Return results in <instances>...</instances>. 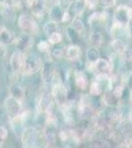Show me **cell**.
I'll list each match as a JSON object with an SVG mask.
<instances>
[{"label": "cell", "mask_w": 132, "mask_h": 148, "mask_svg": "<svg viewBox=\"0 0 132 148\" xmlns=\"http://www.w3.org/2000/svg\"><path fill=\"white\" fill-rule=\"evenodd\" d=\"M42 67V58L36 53H28L25 56V61L22 70L25 74H34Z\"/></svg>", "instance_id": "obj_1"}, {"label": "cell", "mask_w": 132, "mask_h": 148, "mask_svg": "<svg viewBox=\"0 0 132 148\" xmlns=\"http://www.w3.org/2000/svg\"><path fill=\"white\" fill-rule=\"evenodd\" d=\"M18 25L25 34L35 35L39 33V26H38L37 22L32 17L26 15V14H23V15L20 16Z\"/></svg>", "instance_id": "obj_2"}, {"label": "cell", "mask_w": 132, "mask_h": 148, "mask_svg": "<svg viewBox=\"0 0 132 148\" xmlns=\"http://www.w3.org/2000/svg\"><path fill=\"white\" fill-rule=\"evenodd\" d=\"M4 107H5V110L8 114V116L12 119L16 118V116H20L23 112V108H22V104H21L20 101L14 99L11 96H9L4 102Z\"/></svg>", "instance_id": "obj_3"}, {"label": "cell", "mask_w": 132, "mask_h": 148, "mask_svg": "<svg viewBox=\"0 0 132 148\" xmlns=\"http://www.w3.org/2000/svg\"><path fill=\"white\" fill-rule=\"evenodd\" d=\"M132 16V12L127 5H119L114 11V22L119 23L122 26L127 25Z\"/></svg>", "instance_id": "obj_4"}, {"label": "cell", "mask_w": 132, "mask_h": 148, "mask_svg": "<svg viewBox=\"0 0 132 148\" xmlns=\"http://www.w3.org/2000/svg\"><path fill=\"white\" fill-rule=\"evenodd\" d=\"M47 0H27L28 8L36 17H42L47 10Z\"/></svg>", "instance_id": "obj_5"}, {"label": "cell", "mask_w": 132, "mask_h": 148, "mask_svg": "<svg viewBox=\"0 0 132 148\" xmlns=\"http://www.w3.org/2000/svg\"><path fill=\"white\" fill-rule=\"evenodd\" d=\"M55 77V68L50 61L45 62L42 67V79L45 85H50Z\"/></svg>", "instance_id": "obj_6"}, {"label": "cell", "mask_w": 132, "mask_h": 148, "mask_svg": "<svg viewBox=\"0 0 132 148\" xmlns=\"http://www.w3.org/2000/svg\"><path fill=\"white\" fill-rule=\"evenodd\" d=\"M33 44H34V40H33V38L31 37V35L23 34L22 36L19 37L18 40H17L16 47L19 51L25 53V52L29 51L32 49Z\"/></svg>", "instance_id": "obj_7"}, {"label": "cell", "mask_w": 132, "mask_h": 148, "mask_svg": "<svg viewBox=\"0 0 132 148\" xmlns=\"http://www.w3.org/2000/svg\"><path fill=\"white\" fill-rule=\"evenodd\" d=\"M52 96L60 106H64L67 102V90L62 84H56L52 87Z\"/></svg>", "instance_id": "obj_8"}, {"label": "cell", "mask_w": 132, "mask_h": 148, "mask_svg": "<svg viewBox=\"0 0 132 148\" xmlns=\"http://www.w3.org/2000/svg\"><path fill=\"white\" fill-rule=\"evenodd\" d=\"M24 61H25V56L23 52L17 51L12 53L10 57V65L11 68L14 72H18V71L22 70L24 66Z\"/></svg>", "instance_id": "obj_9"}, {"label": "cell", "mask_w": 132, "mask_h": 148, "mask_svg": "<svg viewBox=\"0 0 132 148\" xmlns=\"http://www.w3.org/2000/svg\"><path fill=\"white\" fill-rule=\"evenodd\" d=\"M94 71H97L98 75H107L111 71V64L105 58H99L94 63Z\"/></svg>", "instance_id": "obj_10"}, {"label": "cell", "mask_w": 132, "mask_h": 148, "mask_svg": "<svg viewBox=\"0 0 132 148\" xmlns=\"http://www.w3.org/2000/svg\"><path fill=\"white\" fill-rule=\"evenodd\" d=\"M9 93H10V96L14 99L18 100V101L22 102L25 98V90L20 84H11L9 87Z\"/></svg>", "instance_id": "obj_11"}, {"label": "cell", "mask_w": 132, "mask_h": 148, "mask_svg": "<svg viewBox=\"0 0 132 148\" xmlns=\"http://www.w3.org/2000/svg\"><path fill=\"white\" fill-rule=\"evenodd\" d=\"M81 56V49L77 45H71L65 49V56L68 60H76Z\"/></svg>", "instance_id": "obj_12"}, {"label": "cell", "mask_w": 132, "mask_h": 148, "mask_svg": "<svg viewBox=\"0 0 132 148\" xmlns=\"http://www.w3.org/2000/svg\"><path fill=\"white\" fill-rule=\"evenodd\" d=\"M64 11L60 6H54L51 7L49 11V17L50 21H53V22L58 24L59 22L62 21V17H63Z\"/></svg>", "instance_id": "obj_13"}, {"label": "cell", "mask_w": 132, "mask_h": 148, "mask_svg": "<svg viewBox=\"0 0 132 148\" xmlns=\"http://www.w3.org/2000/svg\"><path fill=\"white\" fill-rule=\"evenodd\" d=\"M110 47H111L112 51L116 52V53L120 54V56H122V54L124 53V51H125L127 49L126 44L120 39H114L111 42V44H110Z\"/></svg>", "instance_id": "obj_14"}, {"label": "cell", "mask_w": 132, "mask_h": 148, "mask_svg": "<svg viewBox=\"0 0 132 148\" xmlns=\"http://www.w3.org/2000/svg\"><path fill=\"white\" fill-rule=\"evenodd\" d=\"M103 40H104V38H103L102 33L99 32V31H94L90 35V44L94 47L99 49L102 46Z\"/></svg>", "instance_id": "obj_15"}, {"label": "cell", "mask_w": 132, "mask_h": 148, "mask_svg": "<svg viewBox=\"0 0 132 148\" xmlns=\"http://www.w3.org/2000/svg\"><path fill=\"white\" fill-rule=\"evenodd\" d=\"M88 3H89L88 0H76L74 2V6H73L74 14L76 16H80L85 11V9L87 8Z\"/></svg>", "instance_id": "obj_16"}, {"label": "cell", "mask_w": 132, "mask_h": 148, "mask_svg": "<svg viewBox=\"0 0 132 148\" xmlns=\"http://www.w3.org/2000/svg\"><path fill=\"white\" fill-rule=\"evenodd\" d=\"M86 56H87L88 62H92V63H95L98 59L101 58L99 49H98L97 47H89V49H87Z\"/></svg>", "instance_id": "obj_17"}, {"label": "cell", "mask_w": 132, "mask_h": 148, "mask_svg": "<svg viewBox=\"0 0 132 148\" xmlns=\"http://www.w3.org/2000/svg\"><path fill=\"white\" fill-rule=\"evenodd\" d=\"M75 84L81 90H85L88 85V80L83 72H77L75 76Z\"/></svg>", "instance_id": "obj_18"}, {"label": "cell", "mask_w": 132, "mask_h": 148, "mask_svg": "<svg viewBox=\"0 0 132 148\" xmlns=\"http://www.w3.org/2000/svg\"><path fill=\"white\" fill-rule=\"evenodd\" d=\"M57 30H58V24L53 22V21H49V22H47L44 27V31L45 35H47V37H50L52 34L58 32Z\"/></svg>", "instance_id": "obj_19"}, {"label": "cell", "mask_w": 132, "mask_h": 148, "mask_svg": "<svg viewBox=\"0 0 132 148\" xmlns=\"http://www.w3.org/2000/svg\"><path fill=\"white\" fill-rule=\"evenodd\" d=\"M71 27L73 28L76 32H78L80 35H83L84 32H85V26H84L83 22L79 18L73 19V21H72V23H71Z\"/></svg>", "instance_id": "obj_20"}, {"label": "cell", "mask_w": 132, "mask_h": 148, "mask_svg": "<svg viewBox=\"0 0 132 148\" xmlns=\"http://www.w3.org/2000/svg\"><path fill=\"white\" fill-rule=\"evenodd\" d=\"M12 40H13L12 34L6 28H4V30L2 31L1 35H0V42H2L4 45H9L12 42Z\"/></svg>", "instance_id": "obj_21"}, {"label": "cell", "mask_w": 132, "mask_h": 148, "mask_svg": "<svg viewBox=\"0 0 132 148\" xmlns=\"http://www.w3.org/2000/svg\"><path fill=\"white\" fill-rule=\"evenodd\" d=\"M66 34L68 36L69 40H70L72 42H77L79 40V37L81 36L78 32H76L71 26H69V27L66 29Z\"/></svg>", "instance_id": "obj_22"}, {"label": "cell", "mask_w": 132, "mask_h": 148, "mask_svg": "<svg viewBox=\"0 0 132 148\" xmlns=\"http://www.w3.org/2000/svg\"><path fill=\"white\" fill-rule=\"evenodd\" d=\"M50 106H51V98L49 94H44L40 100V108L42 110L47 111L50 108Z\"/></svg>", "instance_id": "obj_23"}, {"label": "cell", "mask_w": 132, "mask_h": 148, "mask_svg": "<svg viewBox=\"0 0 132 148\" xmlns=\"http://www.w3.org/2000/svg\"><path fill=\"white\" fill-rule=\"evenodd\" d=\"M103 92V89L101 87V85L99 84L98 81L96 82H93L90 86V93L91 95H94V96H99L101 93Z\"/></svg>", "instance_id": "obj_24"}, {"label": "cell", "mask_w": 132, "mask_h": 148, "mask_svg": "<svg viewBox=\"0 0 132 148\" xmlns=\"http://www.w3.org/2000/svg\"><path fill=\"white\" fill-rule=\"evenodd\" d=\"M62 40V35L59 32H56L49 37V42L51 45H57Z\"/></svg>", "instance_id": "obj_25"}, {"label": "cell", "mask_w": 132, "mask_h": 148, "mask_svg": "<svg viewBox=\"0 0 132 148\" xmlns=\"http://www.w3.org/2000/svg\"><path fill=\"white\" fill-rule=\"evenodd\" d=\"M64 53H65V49L62 47H55L51 51V56L55 58H60Z\"/></svg>", "instance_id": "obj_26"}, {"label": "cell", "mask_w": 132, "mask_h": 148, "mask_svg": "<svg viewBox=\"0 0 132 148\" xmlns=\"http://www.w3.org/2000/svg\"><path fill=\"white\" fill-rule=\"evenodd\" d=\"M122 27H123V26L120 25L119 23H117V22L114 23V25H112V28H111V34H112V36H114V38H116L117 35H118L119 33L121 32Z\"/></svg>", "instance_id": "obj_27"}, {"label": "cell", "mask_w": 132, "mask_h": 148, "mask_svg": "<svg viewBox=\"0 0 132 148\" xmlns=\"http://www.w3.org/2000/svg\"><path fill=\"white\" fill-rule=\"evenodd\" d=\"M49 47H50L49 44L47 42H45V40H42V42H40L39 44H38V49L42 52L47 51L49 49Z\"/></svg>", "instance_id": "obj_28"}, {"label": "cell", "mask_w": 132, "mask_h": 148, "mask_svg": "<svg viewBox=\"0 0 132 148\" xmlns=\"http://www.w3.org/2000/svg\"><path fill=\"white\" fill-rule=\"evenodd\" d=\"M121 56L123 57L125 60H127V61L132 60V49H128V47H127L126 51H124V53L122 54Z\"/></svg>", "instance_id": "obj_29"}, {"label": "cell", "mask_w": 132, "mask_h": 148, "mask_svg": "<svg viewBox=\"0 0 132 148\" xmlns=\"http://www.w3.org/2000/svg\"><path fill=\"white\" fill-rule=\"evenodd\" d=\"M11 7L14 10H20V9H22V2L20 0H12Z\"/></svg>", "instance_id": "obj_30"}, {"label": "cell", "mask_w": 132, "mask_h": 148, "mask_svg": "<svg viewBox=\"0 0 132 148\" xmlns=\"http://www.w3.org/2000/svg\"><path fill=\"white\" fill-rule=\"evenodd\" d=\"M116 0H101V3L104 5L105 8H110L116 4Z\"/></svg>", "instance_id": "obj_31"}, {"label": "cell", "mask_w": 132, "mask_h": 148, "mask_svg": "<svg viewBox=\"0 0 132 148\" xmlns=\"http://www.w3.org/2000/svg\"><path fill=\"white\" fill-rule=\"evenodd\" d=\"M7 54V47L6 45L0 42V58H4Z\"/></svg>", "instance_id": "obj_32"}, {"label": "cell", "mask_w": 132, "mask_h": 148, "mask_svg": "<svg viewBox=\"0 0 132 148\" xmlns=\"http://www.w3.org/2000/svg\"><path fill=\"white\" fill-rule=\"evenodd\" d=\"M7 136H8V130H7V128L4 127V126H0V137L3 140H5Z\"/></svg>", "instance_id": "obj_33"}, {"label": "cell", "mask_w": 132, "mask_h": 148, "mask_svg": "<svg viewBox=\"0 0 132 148\" xmlns=\"http://www.w3.org/2000/svg\"><path fill=\"white\" fill-rule=\"evenodd\" d=\"M70 13H69L68 11H65L64 12V14H63V17H62V21L61 22L62 23H66V22H68L69 20H70Z\"/></svg>", "instance_id": "obj_34"}, {"label": "cell", "mask_w": 132, "mask_h": 148, "mask_svg": "<svg viewBox=\"0 0 132 148\" xmlns=\"http://www.w3.org/2000/svg\"><path fill=\"white\" fill-rule=\"evenodd\" d=\"M127 85H128V87L130 88L132 91V71L127 76Z\"/></svg>", "instance_id": "obj_35"}, {"label": "cell", "mask_w": 132, "mask_h": 148, "mask_svg": "<svg viewBox=\"0 0 132 148\" xmlns=\"http://www.w3.org/2000/svg\"><path fill=\"white\" fill-rule=\"evenodd\" d=\"M49 3H50V5H51V7L60 6L61 0H49Z\"/></svg>", "instance_id": "obj_36"}, {"label": "cell", "mask_w": 132, "mask_h": 148, "mask_svg": "<svg viewBox=\"0 0 132 148\" xmlns=\"http://www.w3.org/2000/svg\"><path fill=\"white\" fill-rule=\"evenodd\" d=\"M127 29H128V32L130 33V35H132V16L130 18V20H129V22L127 23Z\"/></svg>", "instance_id": "obj_37"}, {"label": "cell", "mask_w": 132, "mask_h": 148, "mask_svg": "<svg viewBox=\"0 0 132 148\" xmlns=\"http://www.w3.org/2000/svg\"><path fill=\"white\" fill-rule=\"evenodd\" d=\"M76 0H64V3H67V4H71V3H74Z\"/></svg>", "instance_id": "obj_38"}, {"label": "cell", "mask_w": 132, "mask_h": 148, "mask_svg": "<svg viewBox=\"0 0 132 148\" xmlns=\"http://www.w3.org/2000/svg\"><path fill=\"white\" fill-rule=\"evenodd\" d=\"M127 6H128V8L130 9L131 12H132V0H129V1H128V4H127Z\"/></svg>", "instance_id": "obj_39"}, {"label": "cell", "mask_w": 132, "mask_h": 148, "mask_svg": "<svg viewBox=\"0 0 132 148\" xmlns=\"http://www.w3.org/2000/svg\"><path fill=\"white\" fill-rule=\"evenodd\" d=\"M3 143H4V140H3V139H2V138H1V137H0V148H1V147H2V145H3Z\"/></svg>", "instance_id": "obj_40"}, {"label": "cell", "mask_w": 132, "mask_h": 148, "mask_svg": "<svg viewBox=\"0 0 132 148\" xmlns=\"http://www.w3.org/2000/svg\"><path fill=\"white\" fill-rule=\"evenodd\" d=\"M4 28H5V27H3V26H1V25H0V35H1L2 31L4 30Z\"/></svg>", "instance_id": "obj_41"}]
</instances>
